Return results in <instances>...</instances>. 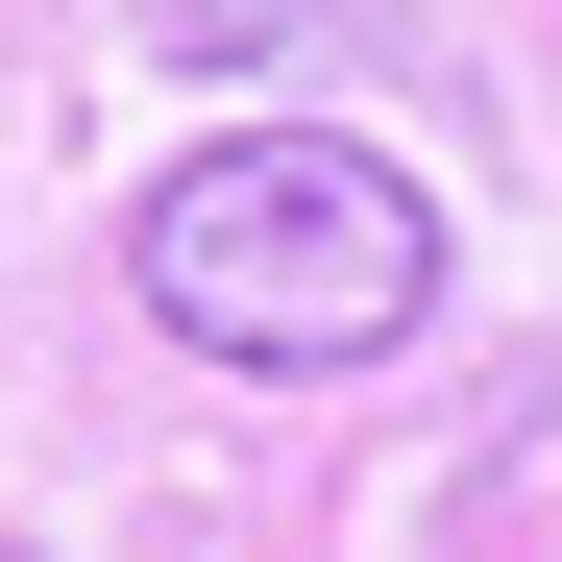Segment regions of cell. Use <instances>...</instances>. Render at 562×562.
Returning a JSON list of instances; mask_svg holds the SVG:
<instances>
[{"label": "cell", "instance_id": "6da1fadb", "mask_svg": "<svg viewBox=\"0 0 562 562\" xmlns=\"http://www.w3.org/2000/svg\"><path fill=\"white\" fill-rule=\"evenodd\" d=\"M123 294L196 342V367H392L440 318V196L367 123H221V147L147 171Z\"/></svg>", "mask_w": 562, "mask_h": 562}, {"label": "cell", "instance_id": "7a4b0ae2", "mask_svg": "<svg viewBox=\"0 0 562 562\" xmlns=\"http://www.w3.org/2000/svg\"><path fill=\"white\" fill-rule=\"evenodd\" d=\"M147 49H196V74H245V49H318V0H147Z\"/></svg>", "mask_w": 562, "mask_h": 562}]
</instances>
